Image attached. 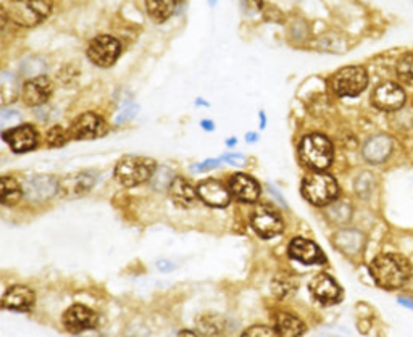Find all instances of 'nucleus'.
<instances>
[{"instance_id":"obj_1","label":"nucleus","mask_w":413,"mask_h":337,"mask_svg":"<svg viewBox=\"0 0 413 337\" xmlns=\"http://www.w3.org/2000/svg\"><path fill=\"white\" fill-rule=\"evenodd\" d=\"M370 273L375 283L386 290L400 289L409 281L412 268L407 258L397 253H383L370 265Z\"/></svg>"},{"instance_id":"obj_2","label":"nucleus","mask_w":413,"mask_h":337,"mask_svg":"<svg viewBox=\"0 0 413 337\" xmlns=\"http://www.w3.org/2000/svg\"><path fill=\"white\" fill-rule=\"evenodd\" d=\"M3 8L10 22L29 28L43 23L49 17L52 0H8Z\"/></svg>"},{"instance_id":"obj_3","label":"nucleus","mask_w":413,"mask_h":337,"mask_svg":"<svg viewBox=\"0 0 413 337\" xmlns=\"http://www.w3.org/2000/svg\"><path fill=\"white\" fill-rule=\"evenodd\" d=\"M299 155L306 167L323 171L333 162V144L323 134H308L302 139Z\"/></svg>"},{"instance_id":"obj_4","label":"nucleus","mask_w":413,"mask_h":337,"mask_svg":"<svg viewBox=\"0 0 413 337\" xmlns=\"http://www.w3.org/2000/svg\"><path fill=\"white\" fill-rule=\"evenodd\" d=\"M157 165L152 158L147 157H129L121 158L115 168V178L118 183L125 188H134V186H141L152 179Z\"/></svg>"},{"instance_id":"obj_5","label":"nucleus","mask_w":413,"mask_h":337,"mask_svg":"<svg viewBox=\"0 0 413 337\" xmlns=\"http://www.w3.org/2000/svg\"><path fill=\"white\" fill-rule=\"evenodd\" d=\"M339 194V186L331 174L315 171L308 174L302 183V195L310 204L324 207L333 204Z\"/></svg>"},{"instance_id":"obj_6","label":"nucleus","mask_w":413,"mask_h":337,"mask_svg":"<svg viewBox=\"0 0 413 337\" xmlns=\"http://www.w3.org/2000/svg\"><path fill=\"white\" fill-rule=\"evenodd\" d=\"M368 86V75L361 66H345L333 77V91L339 97H357Z\"/></svg>"},{"instance_id":"obj_7","label":"nucleus","mask_w":413,"mask_h":337,"mask_svg":"<svg viewBox=\"0 0 413 337\" xmlns=\"http://www.w3.org/2000/svg\"><path fill=\"white\" fill-rule=\"evenodd\" d=\"M120 52L121 45L115 38L102 34L91 40L89 47H87V57H89V60L94 65L102 66V68H108V66L115 63L118 57H120Z\"/></svg>"},{"instance_id":"obj_8","label":"nucleus","mask_w":413,"mask_h":337,"mask_svg":"<svg viewBox=\"0 0 413 337\" xmlns=\"http://www.w3.org/2000/svg\"><path fill=\"white\" fill-rule=\"evenodd\" d=\"M107 123L102 120V117L87 112L82 113L71 123L68 136L70 139H76V141H91V139L102 137L107 133Z\"/></svg>"},{"instance_id":"obj_9","label":"nucleus","mask_w":413,"mask_h":337,"mask_svg":"<svg viewBox=\"0 0 413 337\" xmlns=\"http://www.w3.org/2000/svg\"><path fill=\"white\" fill-rule=\"evenodd\" d=\"M250 223H252V227H254V231L258 236L263 237V239L276 237L278 234H281L284 230V223L280 214H276L275 210L266 205L257 207L254 214H252Z\"/></svg>"},{"instance_id":"obj_10","label":"nucleus","mask_w":413,"mask_h":337,"mask_svg":"<svg viewBox=\"0 0 413 337\" xmlns=\"http://www.w3.org/2000/svg\"><path fill=\"white\" fill-rule=\"evenodd\" d=\"M308 292L322 305H334L343 299V290L329 274L320 273L308 284Z\"/></svg>"},{"instance_id":"obj_11","label":"nucleus","mask_w":413,"mask_h":337,"mask_svg":"<svg viewBox=\"0 0 413 337\" xmlns=\"http://www.w3.org/2000/svg\"><path fill=\"white\" fill-rule=\"evenodd\" d=\"M371 103L383 112H394L405 103V92L394 82H384L378 86L371 96Z\"/></svg>"},{"instance_id":"obj_12","label":"nucleus","mask_w":413,"mask_h":337,"mask_svg":"<svg viewBox=\"0 0 413 337\" xmlns=\"http://www.w3.org/2000/svg\"><path fill=\"white\" fill-rule=\"evenodd\" d=\"M97 323H99L97 315L84 305H73L63 315V326L70 333L75 334L94 329Z\"/></svg>"},{"instance_id":"obj_13","label":"nucleus","mask_w":413,"mask_h":337,"mask_svg":"<svg viewBox=\"0 0 413 337\" xmlns=\"http://www.w3.org/2000/svg\"><path fill=\"white\" fill-rule=\"evenodd\" d=\"M289 255L302 265H322L326 260L317 244L306 237H294L289 244Z\"/></svg>"},{"instance_id":"obj_14","label":"nucleus","mask_w":413,"mask_h":337,"mask_svg":"<svg viewBox=\"0 0 413 337\" xmlns=\"http://www.w3.org/2000/svg\"><path fill=\"white\" fill-rule=\"evenodd\" d=\"M54 92V86L47 76H36L28 82H24L22 89V98L26 105L39 107L50 98Z\"/></svg>"},{"instance_id":"obj_15","label":"nucleus","mask_w":413,"mask_h":337,"mask_svg":"<svg viewBox=\"0 0 413 337\" xmlns=\"http://www.w3.org/2000/svg\"><path fill=\"white\" fill-rule=\"evenodd\" d=\"M59 179L54 178V176H34V178L26 181L23 193L29 200L43 202L49 200L52 195L59 193Z\"/></svg>"},{"instance_id":"obj_16","label":"nucleus","mask_w":413,"mask_h":337,"mask_svg":"<svg viewBox=\"0 0 413 337\" xmlns=\"http://www.w3.org/2000/svg\"><path fill=\"white\" fill-rule=\"evenodd\" d=\"M197 197L206 205L223 209L230 204L231 193L230 188L221 183L218 179H205L197 186Z\"/></svg>"},{"instance_id":"obj_17","label":"nucleus","mask_w":413,"mask_h":337,"mask_svg":"<svg viewBox=\"0 0 413 337\" xmlns=\"http://www.w3.org/2000/svg\"><path fill=\"white\" fill-rule=\"evenodd\" d=\"M5 141L8 142L13 152L24 153L38 147L39 137L38 131L31 124H22V126L12 128L5 133Z\"/></svg>"},{"instance_id":"obj_18","label":"nucleus","mask_w":413,"mask_h":337,"mask_svg":"<svg viewBox=\"0 0 413 337\" xmlns=\"http://www.w3.org/2000/svg\"><path fill=\"white\" fill-rule=\"evenodd\" d=\"M230 193L239 202L246 204H254L260 197V186L257 181L249 174L237 173L230 179Z\"/></svg>"},{"instance_id":"obj_19","label":"nucleus","mask_w":413,"mask_h":337,"mask_svg":"<svg viewBox=\"0 0 413 337\" xmlns=\"http://www.w3.org/2000/svg\"><path fill=\"white\" fill-rule=\"evenodd\" d=\"M36 304V295L26 286H13L3 294L0 305L3 308L15 310V312H29Z\"/></svg>"},{"instance_id":"obj_20","label":"nucleus","mask_w":413,"mask_h":337,"mask_svg":"<svg viewBox=\"0 0 413 337\" xmlns=\"http://www.w3.org/2000/svg\"><path fill=\"white\" fill-rule=\"evenodd\" d=\"M392 152V141L391 137L383 136H375L366 141L365 147H363V157L368 160L370 163H383L389 158V155Z\"/></svg>"},{"instance_id":"obj_21","label":"nucleus","mask_w":413,"mask_h":337,"mask_svg":"<svg viewBox=\"0 0 413 337\" xmlns=\"http://www.w3.org/2000/svg\"><path fill=\"white\" fill-rule=\"evenodd\" d=\"M168 190H170V197H172L174 204L178 207H183V209L193 207L195 199H197V190H195L184 178H181V176L173 178Z\"/></svg>"},{"instance_id":"obj_22","label":"nucleus","mask_w":413,"mask_h":337,"mask_svg":"<svg viewBox=\"0 0 413 337\" xmlns=\"http://www.w3.org/2000/svg\"><path fill=\"white\" fill-rule=\"evenodd\" d=\"M275 329L280 337H301L306 333V324L296 315L280 312L275 318Z\"/></svg>"},{"instance_id":"obj_23","label":"nucleus","mask_w":413,"mask_h":337,"mask_svg":"<svg viewBox=\"0 0 413 337\" xmlns=\"http://www.w3.org/2000/svg\"><path fill=\"white\" fill-rule=\"evenodd\" d=\"M20 96L17 76L10 71H0V107L13 103Z\"/></svg>"},{"instance_id":"obj_24","label":"nucleus","mask_w":413,"mask_h":337,"mask_svg":"<svg viewBox=\"0 0 413 337\" xmlns=\"http://www.w3.org/2000/svg\"><path fill=\"white\" fill-rule=\"evenodd\" d=\"M179 0H146V10L153 22L163 23L177 10Z\"/></svg>"},{"instance_id":"obj_25","label":"nucleus","mask_w":413,"mask_h":337,"mask_svg":"<svg viewBox=\"0 0 413 337\" xmlns=\"http://www.w3.org/2000/svg\"><path fill=\"white\" fill-rule=\"evenodd\" d=\"M23 188L15 178L3 176L0 178V204L2 205H17L23 197Z\"/></svg>"},{"instance_id":"obj_26","label":"nucleus","mask_w":413,"mask_h":337,"mask_svg":"<svg viewBox=\"0 0 413 337\" xmlns=\"http://www.w3.org/2000/svg\"><path fill=\"white\" fill-rule=\"evenodd\" d=\"M334 244L344 253L355 255L361 248V246H363V236L355 230H344L338 232V236L334 237Z\"/></svg>"},{"instance_id":"obj_27","label":"nucleus","mask_w":413,"mask_h":337,"mask_svg":"<svg viewBox=\"0 0 413 337\" xmlns=\"http://www.w3.org/2000/svg\"><path fill=\"white\" fill-rule=\"evenodd\" d=\"M296 286H297L296 279H294L291 274L284 273V274H276V278L273 279L271 283V290L276 297L283 299V297H287V295L296 289Z\"/></svg>"},{"instance_id":"obj_28","label":"nucleus","mask_w":413,"mask_h":337,"mask_svg":"<svg viewBox=\"0 0 413 337\" xmlns=\"http://www.w3.org/2000/svg\"><path fill=\"white\" fill-rule=\"evenodd\" d=\"M397 76L402 82L413 86V54H405L397 61Z\"/></svg>"},{"instance_id":"obj_29","label":"nucleus","mask_w":413,"mask_h":337,"mask_svg":"<svg viewBox=\"0 0 413 337\" xmlns=\"http://www.w3.org/2000/svg\"><path fill=\"white\" fill-rule=\"evenodd\" d=\"M197 326L200 333L205 336H215L221 331V321L216 316H204L202 320H199Z\"/></svg>"},{"instance_id":"obj_30","label":"nucleus","mask_w":413,"mask_h":337,"mask_svg":"<svg viewBox=\"0 0 413 337\" xmlns=\"http://www.w3.org/2000/svg\"><path fill=\"white\" fill-rule=\"evenodd\" d=\"M70 136L68 133L65 131L61 126H54L49 129L47 133V137H45V141L50 145V147H61V145H65L66 141H68Z\"/></svg>"},{"instance_id":"obj_31","label":"nucleus","mask_w":413,"mask_h":337,"mask_svg":"<svg viewBox=\"0 0 413 337\" xmlns=\"http://www.w3.org/2000/svg\"><path fill=\"white\" fill-rule=\"evenodd\" d=\"M241 337H280L275 328L265 324H255L250 326L249 329H246Z\"/></svg>"},{"instance_id":"obj_32","label":"nucleus","mask_w":413,"mask_h":337,"mask_svg":"<svg viewBox=\"0 0 413 337\" xmlns=\"http://www.w3.org/2000/svg\"><path fill=\"white\" fill-rule=\"evenodd\" d=\"M22 120V113L17 112V110H3L0 112V131L2 129H12L13 124L20 123Z\"/></svg>"},{"instance_id":"obj_33","label":"nucleus","mask_w":413,"mask_h":337,"mask_svg":"<svg viewBox=\"0 0 413 337\" xmlns=\"http://www.w3.org/2000/svg\"><path fill=\"white\" fill-rule=\"evenodd\" d=\"M137 113V107L136 105H133V103H129V105H126L125 108H123V110L118 113V117H117V123L118 124H121V123H126L128 120H131V118L136 115Z\"/></svg>"},{"instance_id":"obj_34","label":"nucleus","mask_w":413,"mask_h":337,"mask_svg":"<svg viewBox=\"0 0 413 337\" xmlns=\"http://www.w3.org/2000/svg\"><path fill=\"white\" fill-rule=\"evenodd\" d=\"M221 163V158H209V160H205V162H202V163H197V165H194L193 170L194 173H199V171H209V170H213V168H216L218 167V165Z\"/></svg>"},{"instance_id":"obj_35","label":"nucleus","mask_w":413,"mask_h":337,"mask_svg":"<svg viewBox=\"0 0 413 337\" xmlns=\"http://www.w3.org/2000/svg\"><path fill=\"white\" fill-rule=\"evenodd\" d=\"M221 162L230 163V165H232V167H242V165L246 163V157L244 155H239V153H228L221 158Z\"/></svg>"},{"instance_id":"obj_36","label":"nucleus","mask_w":413,"mask_h":337,"mask_svg":"<svg viewBox=\"0 0 413 337\" xmlns=\"http://www.w3.org/2000/svg\"><path fill=\"white\" fill-rule=\"evenodd\" d=\"M8 22V17H7V12H5L3 5H0V31L5 28V24Z\"/></svg>"},{"instance_id":"obj_37","label":"nucleus","mask_w":413,"mask_h":337,"mask_svg":"<svg viewBox=\"0 0 413 337\" xmlns=\"http://www.w3.org/2000/svg\"><path fill=\"white\" fill-rule=\"evenodd\" d=\"M252 10H262L263 8V0H244Z\"/></svg>"},{"instance_id":"obj_38","label":"nucleus","mask_w":413,"mask_h":337,"mask_svg":"<svg viewBox=\"0 0 413 337\" xmlns=\"http://www.w3.org/2000/svg\"><path fill=\"white\" fill-rule=\"evenodd\" d=\"M200 124H202V128L206 129V131H213V129H215V124L211 123L210 120H204Z\"/></svg>"},{"instance_id":"obj_39","label":"nucleus","mask_w":413,"mask_h":337,"mask_svg":"<svg viewBox=\"0 0 413 337\" xmlns=\"http://www.w3.org/2000/svg\"><path fill=\"white\" fill-rule=\"evenodd\" d=\"M399 304L400 305H405V307H409V308L413 310V302H412V300H409V299L402 297V299H399Z\"/></svg>"},{"instance_id":"obj_40","label":"nucleus","mask_w":413,"mask_h":337,"mask_svg":"<svg viewBox=\"0 0 413 337\" xmlns=\"http://www.w3.org/2000/svg\"><path fill=\"white\" fill-rule=\"evenodd\" d=\"M178 337H199L195 333H193V331H181V333L178 334Z\"/></svg>"},{"instance_id":"obj_41","label":"nucleus","mask_w":413,"mask_h":337,"mask_svg":"<svg viewBox=\"0 0 413 337\" xmlns=\"http://www.w3.org/2000/svg\"><path fill=\"white\" fill-rule=\"evenodd\" d=\"M247 141H249V142H255L257 141V134L255 133H249V134H247Z\"/></svg>"},{"instance_id":"obj_42","label":"nucleus","mask_w":413,"mask_h":337,"mask_svg":"<svg viewBox=\"0 0 413 337\" xmlns=\"http://www.w3.org/2000/svg\"><path fill=\"white\" fill-rule=\"evenodd\" d=\"M236 144V139H231V141H228V145H234Z\"/></svg>"},{"instance_id":"obj_43","label":"nucleus","mask_w":413,"mask_h":337,"mask_svg":"<svg viewBox=\"0 0 413 337\" xmlns=\"http://www.w3.org/2000/svg\"><path fill=\"white\" fill-rule=\"evenodd\" d=\"M209 3L211 5V7H213V5H216V0H209Z\"/></svg>"}]
</instances>
